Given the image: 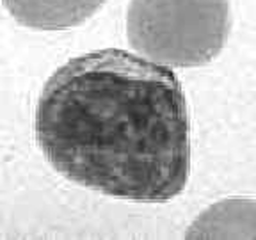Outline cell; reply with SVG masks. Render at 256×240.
<instances>
[{"mask_svg": "<svg viewBox=\"0 0 256 240\" xmlns=\"http://www.w3.org/2000/svg\"><path fill=\"white\" fill-rule=\"evenodd\" d=\"M230 24L228 0H132L126 36L155 62L194 68L219 56Z\"/></svg>", "mask_w": 256, "mask_h": 240, "instance_id": "7a4b0ae2", "label": "cell"}, {"mask_svg": "<svg viewBox=\"0 0 256 240\" xmlns=\"http://www.w3.org/2000/svg\"><path fill=\"white\" fill-rule=\"evenodd\" d=\"M36 139L57 172L107 196L164 203L188 182L180 80L169 66L118 48L75 57L50 76Z\"/></svg>", "mask_w": 256, "mask_h": 240, "instance_id": "6da1fadb", "label": "cell"}, {"mask_svg": "<svg viewBox=\"0 0 256 240\" xmlns=\"http://www.w3.org/2000/svg\"><path fill=\"white\" fill-rule=\"evenodd\" d=\"M108 0H4L16 22L40 30H60L84 24Z\"/></svg>", "mask_w": 256, "mask_h": 240, "instance_id": "3957f363", "label": "cell"}, {"mask_svg": "<svg viewBox=\"0 0 256 240\" xmlns=\"http://www.w3.org/2000/svg\"><path fill=\"white\" fill-rule=\"evenodd\" d=\"M187 238H256V201L224 200L190 224Z\"/></svg>", "mask_w": 256, "mask_h": 240, "instance_id": "277c9868", "label": "cell"}]
</instances>
